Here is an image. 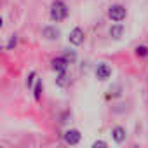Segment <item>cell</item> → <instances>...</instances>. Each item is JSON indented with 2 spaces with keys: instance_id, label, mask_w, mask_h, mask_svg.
I'll return each instance as SVG.
<instances>
[{
  "instance_id": "cell-1",
  "label": "cell",
  "mask_w": 148,
  "mask_h": 148,
  "mask_svg": "<svg viewBox=\"0 0 148 148\" xmlns=\"http://www.w3.org/2000/svg\"><path fill=\"white\" fill-rule=\"evenodd\" d=\"M70 14V9L68 5L63 2V0H54V2L51 4V9H49V16L54 23H61L68 18Z\"/></svg>"
},
{
  "instance_id": "cell-2",
  "label": "cell",
  "mask_w": 148,
  "mask_h": 148,
  "mask_svg": "<svg viewBox=\"0 0 148 148\" xmlns=\"http://www.w3.org/2000/svg\"><path fill=\"white\" fill-rule=\"evenodd\" d=\"M108 18L113 23H122L127 18V9L122 4H113V5L108 7Z\"/></svg>"
},
{
  "instance_id": "cell-3",
  "label": "cell",
  "mask_w": 148,
  "mask_h": 148,
  "mask_svg": "<svg viewBox=\"0 0 148 148\" xmlns=\"http://www.w3.org/2000/svg\"><path fill=\"white\" fill-rule=\"evenodd\" d=\"M63 141L68 145V146H77L80 141H82V132L79 129H66L64 134H63Z\"/></svg>"
},
{
  "instance_id": "cell-4",
  "label": "cell",
  "mask_w": 148,
  "mask_h": 148,
  "mask_svg": "<svg viewBox=\"0 0 148 148\" xmlns=\"http://www.w3.org/2000/svg\"><path fill=\"white\" fill-rule=\"evenodd\" d=\"M68 42H70L71 45H75V47L82 45V44L86 42V32H84L80 26H75V28L68 33Z\"/></svg>"
},
{
  "instance_id": "cell-5",
  "label": "cell",
  "mask_w": 148,
  "mask_h": 148,
  "mask_svg": "<svg viewBox=\"0 0 148 148\" xmlns=\"http://www.w3.org/2000/svg\"><path fill=\"white\" fill-rule=\"evenodd\" d=\"M94 75L98 80L101 82H106L110 77H112V66L108 63H98V66L94 68Z\"/></svg>"
},
{
  "instance_id": "cell-6",
  "label": "cell",
  "mask_w": 148,
  "mask_h": 148,
  "mask_svg": "<svg viewBox=\"0 0 148 148\" xmlns=\"http://www.w3.org/2000/svg\"><path fill=\"white\" fill-rule=\"evenodd\" d=\"M42 37H44L45 40H49V42L59 40V37H61V30H59L58 26H54V25H47V26L42 28Z\"/></svg>"
},
{
  "instance_id": "cell-7",
  "label": "cell",
  "mask_w": 148,
  "mask_h": 148,
  "mask_svg": "<svg viewBox=\"0 0 148 148\" xmlns=\"http://www.w3.org/2000/svg\"><path fill=\"white\" fill-rule=\"evenodd\" d=\"M110 134H112V139H113L117 145H122V143H125V139H127V131H125L124 125H113L112 131H110Z\"/></svg>"
},
{
  "instance_id": "cell-8",
  "label": "cell",
  "mask_w": 148,
  "mask_h": 148,
  "mask_svg": "<svg viewBox=\"0 0 148 148\" xmlns=\"http://www.w3.org/2000/svg\"><path fill=\"white\" fill-rule=\"evenodd\" d=\"M68 66H70V63H68L63 56H58V58H54V59L51 61V68H52L56 73H63V71H66Z\"/></svg>"
},
{
  "instance_id": "cell-9",
  "label": "cell",
  "mask_w": 148,
  "mask_h": 148,
  "mask_svg": "<svg viewBox=\"0 0 148 148\" xmlns=\"http://www.w3.org/2000/svg\"><path fill=\"white\" fill-rule=\"evenodd\" d=\"M70 84H71V77H70L68 71L58 73V77H56V86H58L59 89H66V87H70Z\"/></svg>"
},
{
  "instance_id": "cell-10",
  "label": "cell",
  "mask_w": 148,
  "mask_h": 148,
  "mask_svg": "<svg viewBox=\"0 0 148 148\" xmlns=\"http://www.w3.org/2000/svg\"><path fill=\"white\" fill-rule=\"evenodd\" d=\"M124 25H120V23H115V25H112L110 26V30H108V35L113 38V40H120L122 37H124Z\"/></svg>"
},
{
  "instance_id": "cell-11",
  "label": "cell",
  "mask_w": 148,
  "mask_h": 148,
  "mask_svg": "<svg viewBox=\"0 0 148 148\" xmlns=\"http://www.w3.org/2000/svg\"><path fill=\"white\" fill-rule=\"evenodd\" d=\"M32 91H33V98H35V101H40V99H42V92H44V84H42L40 79L35 80V86H33Z\"/></svg>"
},
{
  "instance_id": "cell-12",
  "label": "cell",
  "mask_w": 148,
  "mask_h": 148,
  "mask_svg": "<svg viewBox=\"0 0 148 148\" xmlns=\"http://www.w3.org/2000/svg\"><path fill=\"white\" fill-rule=\"evenodd\" d=\"M134 54H136L138 58L145 59V58H148V47H146V45H136V49H134Z\"/></svg>"
},
{
  "instance_id": "cell-13",
  "label": "cell",
  "mask_w": 148,
  "mask_h": 148,
  "mask_svg": "<svg viewBox=\"0 0 148 148\" xmlns=\"http://www.w3.org/2000/svg\"><path fill=\"white\" fill-rule=\"evenodd\" d=\"M35 80H37V73H35V71H30L28 77H26V87H28V89H33Z\"/></svg>"
},
{
  "instance_id": "cell-14",
  "label": "cell",
  "mask_w": 148,
  "mask_h": 148,
  "mask_svg": "<svg viewBox=\"0 0 148 148\" xmlns=\"http://www.w3.org/2000/svg\"><path fill=\"white\" fill-rule=\"evenodd\" d=\"M63 58H64V59H66V61H68V63L71 64L73 61H75V59H77V54H75V51H66Z\"/></svg>"
},
{
  "instance_id": "cell-15",
  "label": "cell",
  "mask_w": 148,
  "mask_h": 148,
  "mask_svg": "<svg viewBox=\"0 0 148 148\" xmlns=\"http://www.w3.org/2000/svg\"><path fill=\"white\" fill-rule=\"evenodd\" d=\"M91 148H110V146H108V143H106L105 139H96V141L91 145Z\"/></svg>"
},
{
  "instance_id": "cell-16",
  "label": "cell",
  "mask_w": 148,
  "mask_h": 148,
  "mask_svg": "<svg viewBox=\"0 0 148 148\" xmlns=\"http://www.w3.org/2000/svg\"><path fill=\"white\" fill-rule=\"evenodd\" d=\"M16 44H18V37H16V35H11L9 44H7V49H9V51H12V49L16 47Z\"/></svg>"
},
{
  "instance_id": "cell-17",
  "label": "cell",
  "mask_w": 148,
  "mask_h": 148,
  "mask_svg": "<svg viewBox=\"0 0 148 148\" xmlns=\"http://www.w3.org/2000/svg\"><path fill=\"white\" fill-rule=\"evenodd\" d=\"M2 26H4V18L0 16V28H2Z\"/></svg>"
},
{
  "instance_id": "cell-18",
  "label": "cell",
  "mask_w": 148,
  "mask_h": 148,
  "mask_svg": "<svg viewBox=\"0 0 148 148\" xmlns=\"http://www.w3.org/2000/svg\"><path fill=\"white\" fill-rule=\"evenodd\" d=\"M132 148H141V146H139V145H134V146H132Z\"/></svg>"
},
{
  "instance_id": "cell-19",
  "label": "cell",
  "mask_w": 148,
  "mask_h": 148,
  "mask_svg": "<svg viewBox=\"0 0 148 148\" xmlns=\"http://www.w3.org/2000/svg\"><path fill=\"white\" fill-rule=\"evenodd\" d=\"M56 148H66V146H56Z\"/></svg>"
},
{
  "instance_id": "cell-20",
  "label": "cell",
  "mask_w": 148,
  "mask_h": 148,
  "mask_svg": "<svg viewBox=\"0 0 148 148\" xmlns=\"http://www.w3.org/2000/svg\"><path fill=\"white\" fill-rule=\"evenodd\" d=\"M0 148H5V146H0Z\"/></svg>"
}]
</instances>
